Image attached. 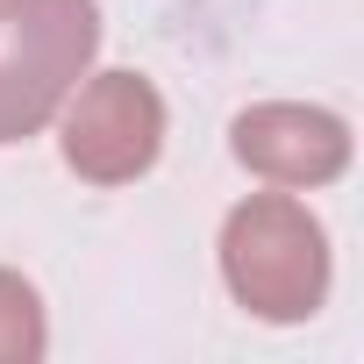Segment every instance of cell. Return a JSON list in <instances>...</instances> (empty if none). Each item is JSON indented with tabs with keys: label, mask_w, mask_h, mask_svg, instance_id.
I'll list each match as a JSON object with an SVG mask.
<instances>
[{
	"label": "cell",
	"mask_w": 364,
	"mask_h": 364,
	"mask_svg": "<svg viewBox=\"0 0 364 364\" xmlns=\"http://www.w3.org/2000/svg\"><path fill=\"white\" fill-rule=\"evenodd\" d=\"M157 129H164L157 93H150L136 72H107V86L72 114L65 157H72V171H86V178H129V171H143V164L157 157Z\"/></svg>",
	"instance_id": "3957f363"
},
{
	"label": "cell",
	"mask_w": 364,
	"mask_h": 364,
	"mask_svg": "<svg viewBox=\"0 0 364 364\" xmlns=\"http://www.w3.org/2000/svg\"><path fill=\"white\" fill-rule=\"evenodd\" d=\"M93 58V0H8L0 8V143L29 136Z\"/></svg>",
	"instance_id": "6da1fadb"
},
{
	"label": "cell",
	"mask_w": 364,
	"mask_h": 364,
	"mask_svg": "<svg viewBox=\"0 0 364 364\" xmlns=\"http://www.w3.org/2000/svg\"><path fill=\"white\" fill-rule=\"evenodd\" d=\"M236 157L264 164L272 178H321V171L343 164V129L328 114H293V107L243 114L236 122Z\"/></svg>",
	"instance_id": "277c9868"
},
{
	"label": "cell",
	"mask_w": 364,
	"mask_h": 364,
	"mask_svg": "<svg viewBox=\"0 0 364 364\" xmlns=\"http://www.w3.org/2000/svg\"><path fill=\"white\" fill-rule=\"evenodd\" d=\"M43 350V314H36V293L22 279L0 272V357H36Z\"/></svg>",
	"instance_id": "5b68a950"
},
{
	"label": "cell",
	"mask_w": 364,
	"mask_h": 364,
	"mask_svg": "<svg viewBox=\"0 0 364 364\" xmlns=\"http://www.w3.org/2000/svg\"><path fill=\"white\" fill-rule=\"evenodd\" d=\"M321 229L286 200H257L229 222V286L264 321H300L321 300Z\"/></svg>",
	"instance_id": "7a4b0ae2"
}]
</instances>
